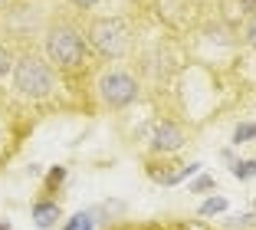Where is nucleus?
I'll return each mask as SVG.
<instances>
[{"label": "nucleus", "mask_w": 256, "mask_h": 230, "mask_svg": "<svg viewBox=\"0 0 256 230\" xmlns=\"http://www.w3.org/2000/svg\"><path fill=\"white\" fill-rule=\"evenodd\" d=\"M86 43H89L86 33L72 20L60 17L46 30V60L53 63V69H60L66 76H76V73H82V66H86Z\"/></svg>", "instance_id": "f257e3e1"}, {"label": "nucleus", "mask_w": 256, "mask_h": 230, "mask_svg": "<svg viewBox=\"0 0 256 230\" xmlns=\"http://www.w3.org/2000/svg\"><path fill=\"white\" fill-rule=\"evenodd\" d=\"M14 89L26 99H50L56 89V69L36 53H23L14 60Z\"/></svg>", "instance_id": "f03ea898"}, {"label": "nucleus", "mask_w": 256, "mask_h": 230, "mask_svg": "<svg viewBox=\"0 0 256 230\" xmlns=\"http://www.w3.org/2000/svg\"><path fill=\"white\" fill-rule=\"evenodd\" d=\"M86 40L102 60H122L132 50V27L125 17H96L86 30Z\"/></svg>", "instance_id": "7ed1b4c3"}, {"label": "nucleus", "mask_w": 256, "mask_h": 230, "mask_svg": "<svg viewBox=\"0 0 256 230\" xmlns=\"http://www.w3.org/2000/svg\"><path fill=\"white\" fill-rule=\"evenodd\" d=\"M96 92H98V102L106 105V109L118 112V109H128L132 102H138L142 96V82L135 76L128 73L122 66H112L96 79Z\"/></svg>", "instance_id": "20e7f679"}, {"label": "nucleus", "mask_w": 256, "mask_h": 230, "mask_svg": "<svg viewBox=\"0 0 256 230\" xmlns=\"http://www.w3.org/2000/svg\"><path fill=\"white\" fill-rule=\"evenodd\" d=\"M188 145V132L181 128V122H171V119H161L148 128V151L151 155H178V151Z\"/></svg>", "instance_id": "39448f33"}, {"label": "nucleus", "mask_w": 256, "mask_h": 230, "mask_svg": "<svg viewBox=\"0 0 256 230\" xmlns=\"http://www.w3.org/2000/svg\"><path fill=\"white\" fill-rule=\"evenodd\" d=\"M200 171V164H174V161H148L144 164V174H148L154 184H164V187H171V184H181L184 178H190V174H197Z\"/></svg>", "instance_id": "423d86ee"}, {"label": "nucleus", "mask_w": 256, "mask_h": 230, "mask_svg": "<svg viewBox=\"0 0 256 230\" xmlns=\"http://www.w3.org/2000/svg\"><path fill=\"white\" fill-rule=\"evenodd\" d=\"M56 220H60V204L56 200H36L33 204V223L40 230H50Z\"/></svg>", "instance_id": "0eeeda50"}, {"label": "nucleus", "mask_w": 256, "mask_h": 230, "mask_svg": "<svg viewBox=\"0 0 256 230\" xmlns=\"http://www.w3.org/2000/svg\"><path fill=\"white\" fill-rule=\"evenodd\" d=\"M62 230H96V210H79V214H72L62 223Z\"/></svg>", "instance_id": "6e6552de"}, {"label": "nucleus", "mask_w": 256, "mask_h": 230, "mask_svg": "<svg viewBox=\"0 0 256 230\" xmlns=\"http://www.w3.org/2000/svg\"><path fill=\"white\" fill-rule=\"evenodd\" d=\"M224 210H226V197L224 194H214V197H207L200 207H197V214L200 217H214V214H224Z\"/></svg>", "instance_id": "1a4fd4ad"}, {"label": "nucleus", "mask_w": 256, "mask_h": 230, "mask_svg": "<svg viewBox=\"0 0 256 230\" xmlns=\"http://www.w3.org/2000/svg\"><path fill=\"white\" fill-rule=\"evenodd\" d=\"M253 138H256V122H240L234 128V145H246Z\"/></svg>", "instance_id": "9d476101"}, {"label": "nucleus", "mask_w": 256, "mask_h": 230, "mask_svg": "<svg viewBox=\"0 0 256 230\" xmlns=\"http://www.w3.org/2000/svg\"><path fill=\"white\" fill-rule=\"evenodd\" d=\"M234 178H240V181L256 178V161L253 158H250V161H234Z\"/></svg>", "instance_id": "9b49d317"}, {"label": "nucleus", "mask_w": 256, "mask_h": 230, "mask_svg": "<svg viewBox=\"0 0 256 230\" xmlns=\"http://www.w3.org/2000/svg\"><path fill=\"white\" fill-rule=\"evenodd\" d=\"M214 187H217V181H214L210 174H200V178H197L194 184H190V191H194V194H210Z\"/></svg>", "instance_id": "f8f14e48"}, {"label": "nucleus", "mask_w": 256, "mask_h": 230, "mask_svg": "<svg viewBox=\"0 0 256 230\" xmlns=\"http://www.w3.org/2000/svg\"><path fill=\"white\" fill-rule=\"evenodd\" d=\"M62 181H66V168H53V171H50V178H46V191L53 194Z\"/></svg>", "instance_id": "ddd939ff"}, {"label": "nucleus", "mask_w": 256, "mask_h": 230, "mask_svg": "<svg viewBox=\"0 0 256 230\" xmlns=\"http://www.w3.org/2000/svg\"><path fill=\"white\" fill-rule=\"evenodd\" d=\"M243 40H246V43L256 50V14H253V17H246V27H243Z\"/></svg>", "instance_id": "4468645a"}, {"label": "nucleus", "mask_w": 256, "mask_h": 230, "mask_svg": "<svg viewBox=\"0 0 256 230\" xmlns=\"http://www.w3.org/2000/svg\"><path fill=\"white\" fill-rule=\"evenodd\" d=\"M10 63H14V60H10V53L0 46V76H7V73H10Z\"/></svg>", "instance_id": "2eb2a0df"}, {"label": "nucleus", "mask_w": 256, "mask_h": 230, "mask_svg": "<svg viewBox=\"0 0 256 230\" xmlns=\"http://www.w3.org/2000/svg\"><path fill=\"white\" fill-rule=\"evenodd\" d=\"M236 7H240L246 17H253L256 14V0H236Z\"/></svg>", "instance_id": "dca6fc26"}, {"label": "nucleus", "mask_w": 256, "mask_h": 230, "mask_svg": "<svg viewBox=\"0 0 256 230\" xmlns=\"http://www.w3.org/2000/svg\"><path fill=\"white\" fill-rule=\"evenodd\" d=\"M69 4H76V7H79V10H89V7H96L98 0H69Z\"/></svg>", "instance_id": "f3484780"}, {"label": "nucleus", "mask_w": 256, "mask_h": 230, "mask_svg": "<svg viewBox=\"0 0 256 230\" xmlns=\"http://www.w3.org/2000/svg\"><path fill=\"white\" fill-rule=\"evenodd\" d=\"M0 230H10V223H7V220H0Z\"/></svg>", "instance_id": "a211bd4d"}, {"label": "nucleus", "mask_w": 256, "mask_h": 230, "mask_svg": "<svg viewBox=\"0 0 256 230\" xmlns=\"http://www.w3.org/2000/svg\"><path fill=\"white\" fill-rule=\"evenodd\" d=\"M10 4H14V0H0V7H10Z\"/></svg>", "instance_id": "6ab92c4d"}]
</instances>
